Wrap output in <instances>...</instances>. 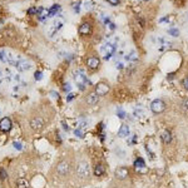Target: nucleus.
Instances as JSON below:
<instances>
[{
	"instance_id": "1",
	"label": "nucleus",
	"mask_w": 188,
	"mask_h": 188,
	"mask_svg": "<svg viewBox=\"0 0 188 188\" xmlns=\"http://www.w3.org/2000/svg\"><path fill=\"white\" fill-rule=\"evenodd\" d=\"M74 79H75V83H76V87H78L80 90H84L85 89V85H89V80L87 79L85 74H83L82 72H75L74 74Z\"/></svg>"
},
{
	"instance_id": "2",
	"label": "nucleus",
	"mask_w": 188,
	"mask_h": 188,
	"mask_svg": "<svg viewBox=\"0 0 188 188\" xmlns=\"http://www.w3.org/2000/svg\"><path fill=\"white\" fill-rule=\"evenodd\" d=\"M151 109H152V112L153 113H156V114H159L162 112H164V109H166V103L162 99H154L152 102V104H151Z\"/></svg>"
},
{
	"instance_id": "3",
	"label": "nucleus",
	"mask_w": 188,
	"mask_h": 188,
	"mask_svg": "<svg viewBox=\"0 0 188 188\" xmlns=\"http://www.w3.org/2000/svg\"><path fill=\"white\" fill-rule=\"evenodd\" d=\"M76 174L80 178H88L89 177V166L87 162H80L76 166Z\"/></svg>"
},
{
	"instance_id": "4",
	"label": "nucleus",
	"mask_w": 188,
	"mask_h": 188,
	"mask_svg": "<svg viewBox=\"0 0 188 188\" xmlns=\"http://www.w3.org/2000/svg\"><path fill=\"white\" fill-rule=\"evenodd\" d=\"M114 52H115V47H114V44H112V43H108V44H105L103 48H102V53L104 54L105 60H108V59L114 54Z\"/></svg>"
},
{
	"instance_id": "5",
	"label": "nucleus",
	"mask_w": 188,
	"mask_h": 188,
	"mask_svg": "<svg viewBox=\"0 0 188 188\" xmlns=\"http://www.w3.org/2000/svg\"><path fill=\"white\" fill-rule=\"evenodd\" d=\"M69 170H70V166L65 160L60 162V163L58 164V167H57V172L60 176H66L68 173H69Z\"/></svg>"
},
{
	"instance_id": "6",
	"label": "nucleus",
	"mask_w": 188,
	"mask_h": 188,
	"mask_svg": "<svg viewBox=\"0 0 188 188\" xmlns=\"http://www.w3.org/2000/svg\"><path fill=\"white\" fill-rule=\"evenodd\" d=\"M109 92V85L105 83H98L96 85V93L98 96H105Z\"/></svg>"
},
{
	"instance_id": "7",
	"label": "nucleus",
	"mask_w": 188,
	"mask_h": 188,
	"mask_svg": "<svg viewBox=\"0 0 188 188\" xmlns=\"http://www.w3.org/2000/svg\"><path fill=\"white\" fill-rule=\"evenodd\" d=\"M128 174H129V170H128V168H125V167H118L115 169V177L118 179H121V181L125 179L128 177Z\"/></svg>"
},
{
	"instance_id": "8",
	"label": "nucleus",
	"mask_w": 188,
	"mask_h": 188,
	"mask_svg": "<svg viewBox=\"0 0 188 188\" xmlns=\"http://www.w3.org/2000/svg\"><path fill=\"white\" fill-rule=\"evenodd\" d=\"M99 64H100V60L97 58V57H89L88 59H87V66L89 68V69H97V68L99 66Z\"/></svg>"
},
{
	"instance_id": "9",
	"label": "nucleus",
	"mask_w": 188,
	"mask_h": 188,
	"mask_svg": "<svg viewBox=\"0 0 188 188\" xmlns=\"http://www.w3.org/2000/svg\"><path fill=\"white\" fill-rule=\"evenodd\" d=\"M11 129V121L9 118H3L0 121V131L2 132H9Z\"/></svg>"
},
{
	"instance_id": "10",
	"label": "nucleus",
	"mask_w": 188,
	"mask_h": 188,
	"mask_svg": "<svg viewBox=\"0 0 188 188\" xmlns=\"http://www.w3.org/2000/svg\"><path fill=\"white\" fill-rule=\"evenodd\" d=\"M90 31H92V24L88 23V21L83 23L79 27V34L80 35H88V34H90Z\"/></svg>"
},
{
	"instance_id": "11",
	"label": "nucleus",
	"mask_w": 188,
	"mask_h": 188,
	"mask_svg": "<svg viewBox=\"0 0 188 188\" xmlns=\"http://www.w3.org/2000/svg\"><path fill=\"white\" fill-rule=\"evenodd\" d=\"M43 124H44V122H43L41 118H33L30 121V127L33 128L34 131H39L40 128L43 127Z\"/></svg>"
},
{
	"instance_id": "12",
	"label": "nucleus",
	"mask_w": 188,
	"mask_h": 188,
	"mask_svg": "<svg viewBox=\"0 0 188 188\" xmlns=\"http://www.w3.org/2000/svg\"><path fill=\"white\" fill-rule=\"evenodd\" d=\"M85 100H87V103H88V104L94 105V104H97V103H98L99 96H98L97 93H90V94H88V97L85 98Z\"/></svg>"
},
{
	"instance_id": "13",
	"label": "nucleus",
	"mask_w": 188,
	"mask_h": 188,
	"mask_svg": "<svg viewBox=\"0 0 188 188\" xmlns=\"http://www.w3.org/2000/svg\"><path fill=\"white\" fill-rule=\"evenodd\" d=\"M118 135L121 137V138H125V137L129 135V127H128L127 124H122L121 128H119L118 131Z\"/></svg>"
},
{
	"instance_id": "14",
	"label": "nucleus",
	"mask_w": 188,
	"mask_h": 188,
	"mask_svg": "<svg viewBox=\"0 0 188 188\" xmlns=\"http://www.w3.org/2000/svg\"><path fill=\"white\" fill-rule=\"evenodd\" d=\"M160 138H162V142H163L164 144H169L170 141H172V134H170L169 131H164L160 134Z\"/></svg>"
},
{
	"instance_id": "15",
	"label": "nucleus",
	"mask_w": 188,
	"mask_h": 188,
	"mask_svg": "<svg viewBox=\"0 0 188 188\" xmlns=\"http://www.w3.org/2000/svg\"><path fill=\"white\" fill-rule=\"evenodd\" d=\"M15 66L18 68L19 70H29L30 69V64L28 62H25V60H21V59L18 62V64H16Z\"/></svg>"
},
{
	"instance_id": "16",
	"label": "nucleus",
	"mask_w": 188,
	"mask_h": 188,
	"mask_svg": "<svg viewBox=\"0 0 188 188\" xmlns=\"http://www.w3.org/2000/svg\"><path fill=\"white\" fill-rule=\"evenodd\" d=\"M134 167H135L137 170L144 169V168H146V162H144L143 158H137L135 162H134Z\"/></svg>"
},
{
	"instance_id": "17",
	"label": "nucleus",
	"mask_w": 188,
	"mask_h": 188,
	"mask_svg": "<svg viewBox=\"0 0 188 188\" xmlns=\"http://www.w3.org/2000/svg\"><path fill=\"white\" fill-rule=\"evenodd\" d=\"M104 172H105V168H104V166H103V164H97V166H96V168H94V174H96L97 177H99V176H103V174H104Z\"/></svg>"
},
{
	"instance_id": "18",
	"label": "nucleus",
	"mask_w": 188,
	"mask_h": 188,
	"mask_svg": "<svg viewBox=\"0 0 188 188\" xmlns=\"http://www.w3.org/2000/svg\"><path fill=\"white\" fill-rule=\"evenodd\" d=\"M60 10V6H59L58 4H55V5H53L50 9L48 10V16H54L55 14H58V11Z\"/></svg>"
},
{
	"instance_id": "19",
	"label": "nucleus",
	"mask_w": 188,
	"mask_h": 188,
	"mask_svg": "<svg viewBox=\"0 0 188 188\" xmlns=\"http://www.w3.org/2000/svg\"><path fill=\"white\" fill-rule=\"evenodd\" d=\"M16 187L18 188H28L29 187V183L27 179H24V178H20L16 181Z\"/></svg>"
},
{
	"instance_id": "20",
	"label": "nucleus",
	"mask_w": 188,
	"mask_h": 188,
	"mask_svg": "<svg viewBox=\"0 0 188 188\" xmlns=\"http://www.w3.org/2000/svg\"><path fill=\"white\" fill-rule=\"evenodd\" d=\"M125 59H127V60H131V62H135L137 59H138V54H137L135 52H132L131 54H128L125 57Z\"/></svg>"
},
{
	"instance_id": "21",
	"label": "nucleus",
	"mask_w": 188,
	"mask_h": 188,
	"mask_svg": "<svg viewBox=\"0 0 188 188\" xmlns=\"http://www.w3.org/2000/svg\"><path fill=\"white\" fill-rule=\"evenodd\" d=\"M8 178V173H6V170L4 168H0V179L2 181H4V179Z\"/></svg>"
},
{
	"instance_id": "22",
	"label": "nucleus",
	"mask_w": 188,
	"mask_h": 188,
	"mask_svg": "<svg viewBox=\"0 0 188 188\" xmlns=\"http://www.w3.org/2000/svg\"><path fill=\"white\" fill-rule=\"evenodd\" d=\"M117 115H118L119 118H121V119H124V118H125V112H124V110H122L121 108H119V109H117Z\"/></svg>"
},
{
	"instance_id": "23",
	"label": "nucleus",
	"mask_w": 188,
	"mask_h": 188,
	"mask_svg": "<svg viewBox=\"0 0 188 188\" xmlns=\"http://www.w3.org/2000/svg\"><path fill=\"white\" fill-rule=\"evenodd\" d=\"M168 34H170L172 37H178L179 35V30L178 29H169L168 30Z\"/></svg>"
},
{
	"instance_id": "24",
	"label": "nucleus",
	"mask_w": 188,
	"mask_h": 188,
	"mask_svg": "<svg viewBox=\"0 0 188 188\" xmlns=\"http://www.w3.org/2000/svg\"><path fill=\"white\" fill-rule=\"evenodd\" d=\"M74 134H75L76 137H79V138H83V137H84V132L80 129V128H79V129H76V131L74 132Z\"/></svg>"
},
{
	"instance_id": "25",
	"label": "nucleus",
	"mask_w": 188,
	"mask_h": 188,
	"mask_svg": "<svg viewBox=\"0 0 188 188\" xmlns=\"http://www.w3.org/2000/svg\"><path fill=\"white\" fill-rule=\"evenodd\" d=\"M78 124H79V128H83V127H87V125H88V122L84 121V119H79Z\"/></svg>"
},
{
	"instance_id": "26",
	"label": "nucleus",
	"mask_w": 188,
	"mask_h": 188,
	"mask_svg": "<svg viewBox=\"0 0 188 188\" xmlns=\"http://www.w3.org/2000/svg\"><path fill=\"white\" fill-rule=\"evenodd\" d=\"M38 13V10L35 9V8H29V9H28V14L29 15H35Z\"/></svg>"
},
{
	"instance_id": "27",
	"label": "nucleus",
	"mask_w": 188,
	"mask_h": 188,
	"mask_svg": "<svg viewBox=\"0 0 188 188\" xmlns=\"http://www.w3.org/2000/svg\"><path fill=\"white\" fill-rule=\"evenodd\" d=\"M63 89H64V92H69V90L72 89V87H70V84H69V83H65V84L63 85Z\"/></svg>"
},
{
	"instance_id": "28",
	"label": "nucleus",
	"mask_w": 188,
	"mask_h": 188,
	"mask_svg": "<svg viewBox=\"0 0 188 188\" xmlns=\"http://www.w3.org/2000/svg\"><path fill=\"white\" fill-rule=\"evenodd\" d=\"M34 76H35V79H37V80H40V79L43 78L41 72H35V75H34Z\"/></svg>"
},
{
	"instance_id": "29",
	"label": "nucleus",
	"mask_w": 188,
	"mask_h": 188,
	"mask_svg": "<svg viewBox=\"0 0 188 188\" xmlns=\"http://www.w3.org/2000/svg\"><path fill=\"white\" fill-rule=\"evenodd\" d=\"M107 2H108L110 5H114V6L119 4V0H107Z\"/></svg>"
},
{
	"instance_id": "30",
	"label": "nucleus",
	"mask_w": 188,
	"mask_h": 188,
	"mask_svg": "<svg viewBox=\"0 0 188 188\" xmlns=\"http://www.w3.org/2000/svg\"><path fill=\"white\" fill-rule=\"evenodd\" d=\"M183 87L188 90V76H186V78L183 79Z\"/></svg>"
},
{
	"instance_id": "31",
	"label": "nucleus",
	"mask_w": 188,
	"mask_h": 188,
	"mask_svg": "<svg viewBox=\"0 0 188 188\" xmlns=\"http://www.w3.org/2000/svg\"><path fill=\"white\" fill-rule=\"evenodd\" d=\"M74 10H75V13H79V3H74Z\"/></svg>"
},
{
	"instance_id": "32",
	"label": "nucleus",
	"mask_w": 188,
	"mask_h": 188,
	"mask_svg": "<svg viewBox=\"0 0 188 188\" xmlns=\"http://www.w3.org/2000/svg\"><path fill=\"white\" fill-rule=\"evenodd\" d=\"M14 147H15L16 149H21V144L18 143V142H15V143H14Z\"/></svg>"
},
{
	"instance_id": "33",
	"label": "nucleus",
	"mask_w": 188,
	"mask_h": 188,
	"mask_svg": "<svg viewBox=\"0 0 188 188\" xmlns=\"http://www.w3.org/2000/svg\"><path fill=\"white\" fill-rule=\"evenodd\" d=\"M74 97H75V94L70 93V96H69V97H66V100H68V102H70V100H72V99H73Z\"/></svg>"
},
{
	"instance_id": "34",
	"label": "nucleus",
	"mask_w": 188,
	"mask_h": 188,
	"mask_svg": "<svg viewBox=\"0 0 188 188\" xmlns=\"http://www.w3.org/2000/svg\"><path fill=\"white\" fill-rule=\"evenodd\" d=\"M183 108H188V100H184L183 102Z\"/></svg>"
},
{
	"instance_id": "35",
	"label": "nucleus",
	"mask_w": 188,
	"mask_h": 188,
	"mask_svg": "<svg viewBox=\"0 0 188 188\" xmlns=\"http://www.w3.org/2000/svg\"><path fill=\"white\" fill-rule=\"evenodd\" d=\"M117 68H119V69H121V68H123L122 63H118V64H117Z\"/></svg>"
}]
</instances>
